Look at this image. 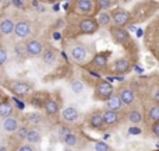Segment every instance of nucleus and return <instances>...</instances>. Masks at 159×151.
I'll return each instance as SVG.
<instances>
[{"label": "nucleus", "mask_w": 159, "mask_h": 151, "mask_svg": "<svg viewBox=\"0 0 159 151\" xmlns=\"http://www.w3.org/2000/svg\"><path fill=\"white\" fill-rule=\"evenodd\" d=\"M102 119H103L105 127H115L121 122V115H120V112L105 109V111H102Z\"/></svg>", "instance_id": "3"}, {"label": "nucleus", "mask_w": 159, "mask_h": 151, "mask_svg": "<svg viewBox=\"0 0 159 151\" xmlns=\"http://www.w3.org/2000/svg\"><path fill=\"white\" fill-rule=\"evenodd\" d=\"M25 48H27V55L34 56V58L42 55L45 50L43 44H42L41 41H38V39H31V41H28L27 44H25Z\"/></svg>", "instance_id": "9"}, {"label": "nucleus", "mask_w": 159, "mask_h": 151, "mask_svg": "<svg viewBox=\"0 0 159 151\" xmlns=\"http://www.w3.org/2000/svg\"><path fill=\"white\" fill-rule=\"evenodd\" d=\"M41 139H42V134L39 130L28 129V133H27V136H25V140H27L28 144H31V146H32V144H38V143H41Z\"/></svg>", "instance_id": "21"}, {"label": "nucleus", "mask_w": 159, "mask_h": 151, "mask_svg": "<svg viewBox=\"0 0 159 151\" xmlns=\"http://www.w3.org/2000/svg\"><path fill=\"white\" fill-rule=\"evenodd\" d=\"M17 151H34V147L31 146V144L27 143V144H22V146H20Z\"/></svg>", "instance_id": "35"}, {"label": "nucleus", "mask_w": 159, "mask_h": 151, "mask_svg": "<svg viewBox=\"0 0 159 151\" xmlns=\"http://www.w3.org/2000/svg\"><path fill=\"white\" fill-rule=\"evenodd\" d=\"M110 16H112V24H115V27H123L130 20V14L126 10H123V8L113 10L110 13Z\"/></svg>", "instance_id": "5"}, {"label": "nucleus", "mask_w": 159, "mask_h": 151, "mask_svg": "<svg viewBox=\"0 0 159 151\" xmlns=\"http://www.w3.org/2000/svg\"><path fill=\"white\" fill-rule=\"evenodd\" d=\"M88 123H89V127L93 130H103L105 125H103V119H102V111L96 109L93 111L92 113L88 118Z\"/></svg>", "instance_id": "10"}, {"label": "nucleus", "mask_w": 159, "mask_h": 151, "mask_svg": "<svg viewBox=\"0 0 159 151\" xmlns=\"http://www.w3.org/2000/svg\"><path fill=\"white\" fill-rule=\"evenodd\" d=\"M42 60L45 64H53L57 60V52H56L55 48H48L43 50L42 53Z\"/></svg>", "instance_id": "17"}, {"label": "nucleus", "mask_w": 159, "mask_h": 151, "mask_svg": "<svg viewBox=\"0 0 159 151\" xmlns=\"http://www.w3.org/2000/svg\"><path fill=\"white\" fill-rule=\"evenodd\" d=\"M152 133H154L157 137H159V122H157V123H152Z\"/></svg>", "instance_id": "37"}, {"label": "nucleus", "mask_w": 159, "mask_h": 151, "mask_svg": "<svg viewBox=\"0 0 159 151\" xmlns=\"http://www.w3.org/2000/svg\"><path fill=\"white\" fill-rule=\"evenodd\" d=\"M109 55L110 53H105V52H101L98 55H95V58L92 59V66L98 67V69H102L107 64V60H109Z\"/></svg>", "instance_id": "20"}, {"label": "nucleus", "mask_w": 159, "mask_h": 151, "mask_svg": "<svg viewBox=\"0 0 159 151\" xmlns=\"http://www.w3.org/2000/svg\"><path fill=\"white\" fill-rule=\"evenodd\" d=\"M18 120L13 116H8V118H4L3 120V129L7 133H16L17 129H18Z\"/></svg>", "instance_id": "18"}, {"label": "nucleus", "mask_w": 159, "mask_h": 151, "mask_svg": "<svg viewBox=\"0 0 159 151\" xmlns=\"http://www.w3.org/2000/svg\"><path fill=\"white\" fill-rule=\"evenodd\" d=\"M147 118H148L149 123H157V122H159V104H154L151 108H148Z\"/></svg>", "instance_id": "23"}, {"label": "nucleus", "mask_w": 159, "mask_h": 151, "mask_svg": "<svg viewBox=\"0 0 159 151\" xmlns=\"http://www.w3.org/2000/svg\"><path fill=\"white\" fill-rule=\"evenodd\" d=\"M16 133H17V136H18V139H21V140H25V136H27V133H28V127H25V126L18 127Z\"/></svg>", "instance_id": "32"}, {"label": "nucleus", "mask_w": 159, "mask_h": 151, "mask_svg": "<svg viewBox=\"0 0 159 151\" xmlns=\"http://www.w3.org/2000/svg\"><path fill=\"white\" fill-rule=\"evenodd\" d=\"M0 31L4 35H10L11 32H14V22L11 20H3L0 22Z\"/></svg>", "instance_id": "25"}, {"label": "nucleus", "mask_w": 159, "mask_h": 151, "mask_svg": "<svg viewBox=\"0 0 159 151\" xmlns=\"http://www.w3.org/2000/svg\"><path fill=\"white\" fill-rule=\"evenodd\" d=\"M152 98L155 99V102H157V104H159V87H157L154 90V92H152Z\"/></svg>", "instance_id": "38"}, {"label": "nucleus", "mask_w": 159, "mask_h": 151, "mask_svg": "<svg viewBox=\"0 0 159 151\" xmlns=\"http://www.w3.org/2000/svg\"><path fill=\"white\" fill-rule=\"evenodd\" d=\"M115 94V88L109 81H99L95 85V91H93V98L98 101H106L107 98Z\"/></svg>", "instance_id": "1"}, {"label": "nucleus", "mask_w": 159, "mask_h": 151, "mask_svg": "<svg viewBox=\"0 0 159 151\" xmlns=\"http://www.w3.org/2000/svg\"><path fill=\"white\" fill-rule=\"evenodd\" d=\"M113 4V0H98V6L101 10H109Z\"/></svg>", "instance_id": "31"}, {"label": "nucleus", "mask_w": 159, "mask_h": 151, "mask_svg": "<svg viewBox=\"0 0 159 151\" xmlns=\"http://www.w3.org/2000/svg\"><path fill=\"white\" fill-rule=\"evenodd\" d=\"M70 88L73 90V92L75 94H81L82 91H84V83L80 81V80H74V81H71V84H70Z\"/></svg>", "instance_id": "28"}, {"label": "nucleus", "mask_w": 159, "mask_h": 151, "mask_svg": "<svg viewBox=\"0 0 159 151\" xmlns=\"http://www.w3.org/2000/svg\"><path fill=\"white\" fill-rule=\"evenodd\" d=\"M27 119L31 125H39L43 122V116H42L41 113H30V115L27 116Z\"/></svg>", "instance_id": "27"}, {"label": "nucleus", "mask_w": 159, "mask_h": 151, "mask_svg": "<svg viewBox=\"0 0 159 151\" xmlns=\"http://www.w3.org/2000/svg\"><path fill=\"white\" fill-rule=\"evenodd\" d=\"M117 95L120 98V101L123 102L124 106H131L135 102V92L130 87H121L117 91Z\"/></svg>", "instance_id": "6"}, {"label": "nucleus", "mask_w": 159, "mask_h": 151, "mask_svg": "<svg viewBox=\"0 0 159 151\" xmlns=\"http://www.w3.org/2000/svg\"><path fill=\"white\" fill-rule=\"evenodd\" d=\"M127 119L131 125H140L144 122V115L140 109H131L127 113Z\"/></svg>", "instance_id": "19"}, {"label": "nucleus", "mask_w": 159, "mask_h": 151, "mask_svg": "<svg viewBox=\"0 0 159 151\" xmlns=\"http://www.w3.org/2000/svg\"><path fill=\"white\" fill-rule=\"evenodd\" d=\"M78 28H80V32L81 34L91 35V34H93V32L98 31L99 25H98V22H96V20L91 18V17H85V18H82L81 21H80Z\"/></svg>", "instance_id": "4"}, {"label": "nucleus", "mask_w": 159, "mask_h": 151, "mask_svg": "<svg viewBox=\"0 0 159 151\" xmlns=\"http://www.w3.org/2000/svg\"><path fill=\"white\" fill-rule=\"evenodd\" d=\"M6 62H7V50L4 48H0V66H3Z\"/></svg>", "instance_id": "33"}, {"label": "nucleus", "mask_w": 159, "mask_h": 151, "mask_svg": "<svg viewBox=\"0 0 159 151\" xmlns=\"http://www.w3.org/2000/svg\"><path fill=\"white\" fill-rule=\"evenodd\" d=\"M31 31H32V27L28 21H20L17 24H14V32L18 38H27V36L31 35Z\"/></svg>", "instance_id": "11"}, {"label": "nucleus", "mask_w": 159, "mask_h": 151, "mask_svg": "<svg viewBox=\"0 0 159 151\" xmlns=\"http://www.w3.org/2000/svg\"><path fill=\"white\" fill-rule=\"evenodd\" d=\"M130 69H131V63H130L129 59H119L113 66V72L117 73V74H126L130 72Z\"/></svg>", "instance_id": "15"}, {"label": "nucleus", "mask_w": 159, "mask_h": 151, "mask_svg": "<svg viewBox=\"0 0 159 151\" xmlns=\"http://www.w3.org/2000/svg\"><path fill=\"white\" fill-rule=\"evenodd\" d=\"M43 106H45V112H46V115H49V116H53L59 112V104L56 101H53V99L46 101Z\"/></svg>", "instance_id": "24"}, {"label": "nucleus", "mask_w": 159, "mask_h": 151, "mask_svg": "<svg viewBox=\"0 0 159 151\" xmlns=\"http://www.w3.org/2000/svg\"><path fill=\"white\" fill-rule=\"evenodd\" d=\"M60 140H61V143H63L64 146H66V147H70V149H74V147H77L78 143H80L78 134H77V133H74L73 130H71L70 133H67L66 136H63Z\"/></svg>", "instance_id": "16"}, {"label": "nucleus", "mask_w": 159, "mask_h": 151, "mask_svg": "<svg viewBox=\"0 0 159 151\" xmlns=\"http://www.w3.org/2000/svg\"><path fill=\"white\" fill-rule=\"evenodd\" d=\"M80 119V112L75 106H66L61 111V120L64 123H75Z\"/></svg>", "instance_id": "8"}, {"label": "nucleus", "mask_w": 159, "mask_h": 151, "mask_svg": "<svg viewBox=\"0 0 159 151\" xmlns=\"http://www.w3.org/2000/svg\"><path fill=\"white\" fill-rule=\"evenodd\" d=\"M75 8L78 13L81 14H91L95 7V2L93 0H75Z\"/></svg>", "instance_id": "12"}, {"label": "nucleus", "mask_w": 159, "mask_h": 151, "mask_svg": "<svg viewBox=\"0 0 159 151\" xmlns=\"http://www.w3.org/2000/svg\"><path fill=\"white\" fill-rule=\"evenodd\" d=\"M13 113V105L8 102H2L0 104V116L2 118H8Z\"/></svg>", "instance_id": "26"}, {"label": "nucleus", "mask_w": 159, "mask_h": 151, "mask_svg": "<svg viewBox=\"0 0 159 151\" xmlns=\"http://www.w3.org/2000/svg\"><path fill=\"white\" fill-rule=\"evenodd\" d=\"M105 102H106V109L115 111V112H120V111L123 109V106H124L117 94H113V95L110 97V98H107Z\"/></svg>", "instance_id": "13"}, {"label": "nucleus", "mask_w": 159, "mask_h": 151, "mask_svg": "<svg viewBox=\"0 0 159 151\" xmlns=\"http://www.w3.org/2000/svg\"><path fill=\"white\" fill-rule=\"evenodd\" d=\"M71 132V130L69 129V127H66V126H63V127H60V129H59V137H63V136H66L67 133H70Z\"/></svg>", "instance_id": "34"}, {"label": "nucleus", "mask_w": 159, "mask_h": 151, "mask_svg": "<svg viewBox=\"0 0 159 151\" xmlns=\"http://www.w3.org/2000/svg\"><path fill=\"white\" fill-rule=\"evenodd\" d=\"M11 4L17 8H24V3H22V0H11Z\"/></svg>", "instance_id": "36"}, {"label": "nucleus", "mask_w": 159, "mask_h": 151, "mask_svg": "<svg viewBox=\"0 0 159 151\" xmlns=\"http://www.w3.org/2000/svg\"><path fill=\"white\" fill-rule=\"evenodd\" d=\"M31 90H32L31 84H28L25 81H16L11 85V91L17 95H27L28 92H31Z\"/></svg>", "instance_id": "14"}, {"label": "nucleus", "mask_w": 159, "mask_h": 151, "mask_svg": "<svg viewBox=\"0 0 159 151\" xmlns=\"http://www.w3.org/2000/svg\"><path fill=\"white\" fill-rule=\"evenodd\" d=\"M93 149H95V151H112L110 146H107L103 141H96V143L93 144Z\"/></svg>", "instance_id": "30"}, {"label": "nucleus", "mask_w": 159, "mask_h": 151, "mask_svg": "<svg viewBox=\"0 0 159 151\" xmlns=\"http://www.w3.org/2000/svg\"><path fill=\"white\" fill-rule=\"evenodd\" d=\"M0 151H4V147H0Z\"/></svg>", "instance_id": "40"}, {"label": "nucleus", "mask_w": 159, "mask_h": 151, "mask_svg": "<svg viewBox=\"0 0 159 151\" xmlns=\"http://www.w3.org/2000/svg\"><path fill=\"white\" fill-rule=\"evenodd\" d=\"M69 53H70V58H71L75 63H84L88 58L87 49H85V46L81 44H73L69 48Z\"/></svg>", "instance_id": "2"}, {"label": "nucleus", "mask_w": 159, "mask_h": 151, "mask_svg": "<svg viewBox=\"0 0 159 151\" xmlns=\"http://www.w3.org/2000/svg\"><path fill=\"white\" fill-rule=\"evenodd\" d=\"M14 52H16V55L20 56V58H22V56L27 55V48H25L24 42H20V44H17L16 46H14Z\"/></svg>", "instance_id": "29"}, {"label": "nucleus", "mask_w": 159, "mask_h": 151, "mask_svg": "<svg viewBox=\"0 0 159 151\" xmlns=\"http://www.w3.org/2000/svg\"><path fill=\"white\" fill-rule=\"evenodd\" d=\"M45 2H48V3H56L57 0H45Z\"/></svg>", "instance_id": "39"}, {"label": "nucleus", "mask_w": 159, "mask_h": 151, "mask_svg": "<svg viewBox=\"0 0 159 151\" xmlns=\"http://www.w3.org/2000/svg\"><path fill=\"white\" fill-rule=\"evenodd\" d=\"M98 25L101 27H109L112 24V16H110V11L109 10H102L98 16Z\"/></svg>", "instance_id": "22"}, {"label": "nucleus", "mask_w": 159, "mask_h": 151, "mask_svg": "<svg viewBox=\"0 0 159 151\" xmlns=\"http://www.w3.org/2000/svg\"><path fill=\"white\" fill-rule=\"evenodd\" d=\"M110 35L112 38L115 39L116 44H120V45H126L127 42L130 41V35L124 28L121 27H112L110 28Z\"/></svg>", "instance_id": "7"}]
</instances>
